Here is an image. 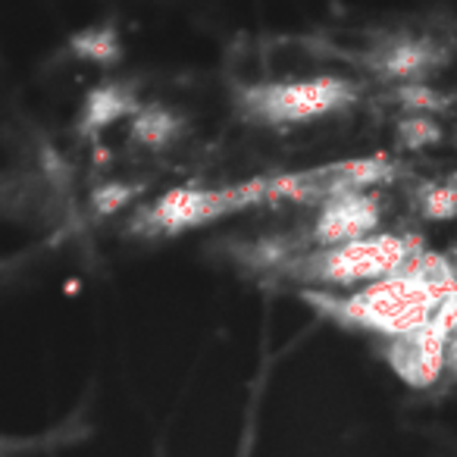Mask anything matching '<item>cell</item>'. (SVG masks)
I'll return each instance as SVG.
<instances>
[{
	"instance_id": "1",
	"label": "cell",
	"mask_w": 457,
	"mask_h": 457,
	"mask_svg": "<svg viewBox=\"0 0 457 457\" xmlns=\"http://www.w3.org/2000/svg\"><path fill=\"white\" fill-rule=\"evenodd\" d=\"M323 317L388 338L411 336L457 298V273L442 254L423 251L404 270L348 295L301 292Z\"/></svg>"
},
{
	"instance_id": "2",
	"label": "cell",
	"mask_w": 457,
	"mask_h": 457,
	"mask_svg": "<svg viewBox=\"0 0 457 457\" xmlns=\"http://www.w3.org/2000/svg\"><path fill=\"white\" fill-rule=\"evenodd\" d=\"M423 254V242L417 236H395V232H376L370 238L338 248L301 251L276 267L282 279H292L301 292H357L363 286H373L388 279L398 270H404L413 257Z\"/></svg>"
},
{
	"instance_id": "3",
	"label": "cell",
	"mask_w": 457,
	"mask_h": 457,
	"mask_svg": "<svg viewBox=\"0 0 457 457\" xmlns=\"http://www.w3.org/2000/svg\"><path fill=\"white\" fill-rule=\"evenodd\" d=\"M357 101L354 82L342 76L304 79H261L236 88V107L242 120L267 129H292L317 122Z\"/></svg>"
},
{
	"instance_id": "4",
	"label": "cell",
	"mask_w": 457,
	"mask_h": 457,
	"mask_svg": "<svg viewBox=\"0 0 457 457\" xmlns=\"http://www.w3.org/2000/svg\"><path fill=\"white\" fill-rule=\"evenodd\" d=\"M457 329V298H451L442 311L436 313L432 323L411 336L388 338L382 357L392 367V373L411 388H429L438 382L448 361V342L451 332Z\"/></svg>"
},
{
	"instance_id": "5",
	"label": "cell",
	"mask_w": 457,
	"mask_h": 457,
	"mask_svg": "<svg viewBox=\"0 0 457 457\" xmlns=\"http://www.w3.org/2000/svg\"><path fill=\"white\" fill-rule=\"evenodd\" d=\"M382 222V204L370 191H338V195L326 197L317 207V216L307 232L304 251L317 248H338V245H351L370 238L379 232Z\"/></svg>"
},
{
	"instance_id": "6",
	"label": "cell",
	"mask_w": 457,
	"mask_h": 457,
	"mask_svg": "<svg viewBox=\"0 0 457 457\" xmlns=\"http://www.w3.org/2000/svg\"><path fill=\"white\" fill-rule=\"evenodd\" d=\"M442 47L423 38H395L382 45L379 51L370 54V66L379 72L382 79H398V82H417L420 76L438 66L442 60Z\"/></svg>"
},
{
	"instance_id": "7",
	"label": "cell",
	"mask_w": 457,
	"mask_h": 457,
	"mask_svg": "<svg viewBox=\"0 0 457 457\" xmlns=\"http://www.w3.org/2000/svg\"><path fill=\"white\" fill-rule=\"evenodd\" d=\"M138 110H141V104H138V97L132 95L129 85L104 82V85H97L88 95V101H85L82 116H79V129H82L85 135L104 132V129H110L120 120L132 122V116L138 113Z\"/></svg>"
},
{
	"instance_id": "8",
	"label": "cell",
	"mask_w": 457,
	"mask_h": 457,
	"mask_svg": "<svg viewBox=\"0 0 457 457\" xmlns=\"http://www.w3.org/2000/svg\"><path fill=\"white\" fill-rule=\"evenodd\" d=\"M185 132V120L166 104H141V110L129 122V138L145 151H166Z\"/></svg>"
},
{
	"instance_id": "9",
	"label": "cell",
	"mask_w": 457,
	"mask_h": 457,
	"mask_svg": "<svg viewBox=\"0 0 457 457\" xmlns=\"http://www.w3.org/2000/svg\"><path fill=\"white\" fill-rule=\"evenodd\" d=\"M79 432H82L79 423H63L51 432H41V436H10V432H0V457H35L41 451L66 448L70 442H76Z\"/></svg>"
},
{
	"instance_id": "10",
	"label": "cell",
	"mask_w": 457,
	"mask_h": 457,
	"mask_svg": "<svg viewBox=\"0 0 457 457\" xmlns=\"http://www.w3.org/2000/svg\"><path fill=\"white\" fill-rule=\"evenodd\" d=\"M72 54L91 63H116L122 57V41L116 26H88L72 38Z\"/></svg>"
},
{
	"instance_id": "11",
	"label": "cell",
	"mask_w": 457,
	"mask_h": 457,
	"mask_svg": "<svg viewBox=\"0 0 457 457\" xmlns=\"http://www.w3.org/2000/svg\"><path fill=\"white\" fill-rule=\"evenodd\" d=\"M420 213H423L426 220H436V222L454 220L457 216V191L451 188L448 182L445 185L426 182L423 188H420Z\"/></svg>"
},
{
	"instance_id": "12",
	"label": "cell",
	"mask_w": 457,
	"mask_h": 457,
	"mask_svg": "<svg viewBox=\"0 0 457 457\" xmlns=\"http://www.w3.org/2000/svg\"><path fill=\"white\" fill-rule=\"evenodd\" d=\"M442 141V129L432 116H404L398 120V145L404 151H423V147Z\"/></svg>"
},
{
	"instance_id": "13",
	"label": "cell",
	"mask_w": 457,
	"mask_h": 457,
	"mask_svg": "<svg viewBox=\"0 0 457 457\" xmlns=\"http://www.w3.org/2000/svg\"><path fill=\"white\" fill-rule=\"evenodd\" d=\"M395 97H398V104L407 110V116H429V113H438V110L445 107V97L423 82L401 85V88L395 91Z\"/></svg>"
},
{
	"instance_id": "14",
	"label": "cell",
	"mask_w": 457,
	"mask_h": 457,
	"mask_svg": "<svg viewBox=\"0 0 457 457\" xmlns=\"http://www.w3.org/2000/svg\"><path fill=\"white\" fill-rule=\"evenodd\" d=\"M445 370L451 376H457V329L451 332V342H448V361H445Z\"/></svg>"
},
{
	"instance_id": "15",
	"label": "cell",
	"mask_w": 457,
	"mask_h": 457,
	"mask_svg": "<svg viewBox=\"0 0 457 457\" xmlns=\"http://www.w3.org/2000/svg\"><path fill=\"white\" fill-rule=\"evenodd\" d=\"M448 185H451V188L457 191V170H454V172H451V176H448Z\"/></svg>"
}]
</instances>
